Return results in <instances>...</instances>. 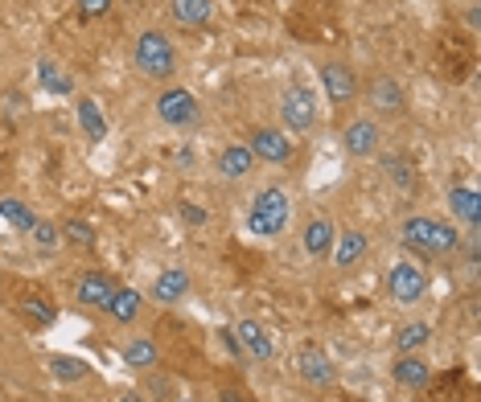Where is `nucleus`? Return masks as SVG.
I'll use <instances>...</instances> for the list:
<instances>
[{
	"instance_id": "nucleus-18",
	"label": "nucleus",
	"mask_w": 481,
	"mask_h": 402,
	"mask_svg": "<svg viewBox=\"0 0 481 402\" xmlns=\"http://www.w3.org/2000/svg\"><path fill=\"white\" fill-rule=\"evenodd\" d=\"M169 13H174L177 25L185 29H202L214 13V0H169Z\"/></svg>"
},
{
	"instance_id": "nucleus-3",
	"label": "nucleus",
	"mask_w": 481,
	"mask_h": 402,
	"mask_svg": "<svg viewBox=\"0 0 481 402\" xmlns=\"http://www.w3.org/2000/svg\"><path fill=\"white\" fill-rule=\"evenodd\" d=\"M136 70L145 78H174L177 74V54H174V41L165 38L161 29H145L136 38Z\"/></svg>"
},
{
	"instance_id": "nucleus-23",
	"label": "nucleus",
	"mask_w": 481,
	"mask_h": 402,
	"mask_svg": "<svg viewBox=\"0 0 481 402\" xmlns=\"http://www.w3.org/2000/svg\"><path fill=\"white\" fill-rule=\"evenodd\" d=\"M428 336H432V328L423 325V320H412V325H404L395 333V349H399V354H420Z\"/></svg>"
},
{
	"instance_id": "nucleus-16",
	"label": "nucleus",
	"mask_w": 481,
	"mask_h": 402,
	"mask_svg": "<svg viewBox=\"0 0 481 402\" xmlns=\"http://www.w3.org/2000/svg\"><path fill=\"white\" fill-rule=\"evenodd\" d=\"M251 169H255V156H251L247 144H231V148H222L218 153V172L227 177V181H243Z\"/></svg>"
},
{
	"instance_id": "nucleus-4",
	"label": "nucleus",
	"mask_w": 481,
	"mask_h": 402,
	"mask_svg": "<svg viewBox=\"0 0 481 402\" xmlns=\"http://www.w3.org/2000/svg\"><path fill=\"white\" fill-rule=\"evenodd\" d=\"M280 124L284 132H308L317 124V95L308 86H289L280 95Z\"/></svg>"
},
{
	"instance_id": "nucleus-15",
	"label": "nucleus",
	"mask_w": 481,
	"mask_h": 402,
	"mask_svg": "<svg viewBox=\"0 0 481 402\" xmlns=\"http://www.w3.org/2000/svg\"><path fill=\"white\" fill-rule=\"evenodd\" d=\"M185 292H190V271L185 267H165L153 279V300H161V304H177Z\"/></svg>"
},
{
	"instance_id": "nucleus-36",
	"label": "nucleus",
	"mask_w": 481,
	"mask_h": 402,
	"mask_svg": "<svg viewBox=\"0 0 481 402\" xmlns=\"http://www.w3.org/2000/svg\"><path fill=\"white\" fill-rule=\"evenodd\" d=\"M120 402H140V394H124V398H120Z\"/></svg>"
},
{
	"instance_id": "nucleus-34",
	"label": "nucleus",
	"mask_w": 481,
	"mask_h": 402,
	"mask_svg": "<svg viewBox=\"0 0 481 402\" xmlns=\"http://www.w3.org/2000/svg\"><path fill=\"white\" fill-rule=\"evenodd\" d=\"M182 214H185V222H206V214H202V210H193V205H185Z\"/></svg>"
},
{
	"instance_id": "nucleus-28",
	"label": "nucleus",
	"mask_w": 481,
	"mask_h": 402,
	"mask_svg": "<svg viewBox=\"0 0 481 402\" xmlns=\"http://www.w3.org/2000/svg\"><path fill=\"white\" fill-rule=\"evenodd\" d=\"M38 78H41V86H46L49 95H70V86H75L58 66H54V62H41V66H38Z\"/></svg>"
},
{
	"instance_id": "nucleus-35",
	"label": "nucleus",
	"mask_w": 481,
	"mask_h": 402,
	"mask_svg": "<svg viewBox=\"0 0 481 402\" xmlns=\"http://www.w3.org/2000/svg\"><path fill=\"white\" fill-rule=\"evenodd\" d=\"M222 345H227L231 354H239V341H235V333H222Z\"/></svg>"
},
{
	"instance_id": "nucleus-9",
	"label": "nucleus",
	"mask_w": 481,
	"mask_h": 402,
	"mask_svg": "<svg viewBox=\"0 0 481 402\" xmlns=\"http://www.w3.org/2000/svg\"><path fill=\"white\" fill-rule=\"evenodd\" d=\"M156 115H161V124L169 127H190L198 119V99L185 91V86H169L161 99H156Z\"/></svg>"
},
{
	"instance_id": "nucleus-20",
	"label": "nucleus",
	"mask_w": 481,
	"mask_h": 402,
	"mask_svg": "<svg viewBox=\"0 0 481 402\" xmlns=\"http://www.w3.org/2000/svg\"><path fill=\"white\" fill-rule=\"evenodd\" d=\"M334 242H337L334 263L342 271L354 267V263H362V258H366V234H362V230H346V234H337Z\"/></svg>"
},
{
	"instance_id": "nucleus-14",
	"label": "nucleus",
	"mask_w": 481,
	"mask_h": 402,
	"mask_svg": "<svg viewBox=\"0 0 481 402\" xmlns=\"http://www.w3.org/2000/svg\"><path fill=\"white\" fill-rule=\"evenodd\" d=\"M334 239H337V230L329 218H308L305 222V234H300V242H305V250L313 258H325L329 250H334Z\"/></svg>"
},
{
	"instance_id": "nucleus-30",
	"label": "nucleus",
	"mask_w": 481,
	"mask_h": 402,
	"mask_svg": "<svg viewBox=\"0 0 481 402\" xmlns=\"http://www.w3.org/2000/svg\"><path fill=\"white\" fill-rule=\"evenodd\" d=\"M62 234H67L75 247H95V230H91L83 218H70L67 226H62Z\"/></svg>"
},
{
	"instance_id": "nucleus-10",
	"label": "nucleus",
	"mask_w": 481,
	"mask_h": 402,
	"mask_svg": "<svg viewBox=\"0 0 481 402\" xmlns=\"http://www.w3.org/2000/svg\"><path fill=\"white\" fill-rule=\"evenodd\" d=\"M321 83H325V95H329V103H334V107L354 103L358 74L346 66V62H325V66H321Z\"/></svg>"
},
{
	"instance_id": "nucleus-17",
	"label": "nucleus",
	"mask_w": 481,
	"mask_h": 402,
	"mask_svg": "<svg viewBox=\"0 0 481 402\" xmlns=\"http://www.w3.org/2000/svg\"><path fill=\"white\" fill-rule=\"evenodd\" d=\"M449 205H452V214L465 222V226L477 234V226H481V197H477V189H469V185H457V189L449 193Z\"/></svg>"
},
{
	"instance_id": "nucleus-31",
	"label": "nucleus",
	"mask_w": 481,
	"mask_h": 402,
	"mask_svg": "<svg viewBox=\"0 0 481 402\" xmlns=\"http://www.w3.org/2000/svg\"><path fill=\"white\" fill-rule=\"evenodd\" d=\"M30 234H33V242H38L41 250H54V247H58V239H62L58 226H54V222H41V218H38V226H33Z\"/></svg>"
},
{
	"instance_id": "nucleus-13",
	"label": "nucleus",
	"mask_w": 481,
	"mask_h": 402,
	"mask_svg": "<svg viewBox=\"0 0 481 402\" xmlns=\"http://www.w3.org/2000/svg\"><path fill=\"white\" fill-rule=\"evenodd\" d=\"M78 300L87 308H99V312H107V304H111V296H116V284L107 275H99V271H87V275L78 279Z\"/></svg>"
},
{
	"instance_id": "nucleus-1",
	"label": "nucleus",
	"mask_w": 481,
	"mask_h": 402,
	"mask_svg": "<svg viewBox=\"0 0 481 402\" xmlns=\"http://www.w3.org/2000/svg\"><path fill=\"white\" fill-rule=\"evenodd\" d=\"M289 218H292V201L289 193L280 189V185H268V189L255 193L247 210V230L251 234H260V239H280L284 230H289Z\"/></svg>"
},
{
	"instance_id": "nucleus-2",
	"label": "nucleus",
	"mask_w": 481,
	"mask_h": 402,
	"mask_svg": "<svg viewBox=\"0 0 481 402\" xmlns=\"http://www.w3.org/2000/svg\"><path fill=\"white\" fill-rule=\"evenodd\" d=\"M404 242L412 250H420L423 258H432V255H457V250H461V234H457L449 222L420 218V214L404 222Z\"/></svg>"
},
{
	"instance_id": "nucleus-5",
	"label": "nucleus",
	"mask_w": 481,
	"mask_h": 402,
	"mask_svg": "<svg viewBox=\"0 0 481 402\" xmlns=\"http://www.w3.org/2000/svg\"><path fill=\"white\" fill-rule=\"evenodd\" d=\"M387 292H391V300L395 304H404V308H412V304H420L423 296H428V275H423V267H415V263H395L391 267V275H387Z\"/></svg>"
},
{
	"instance_id": "nucleus-19",
	"label": "nucleus",
	"mask_w": 481,
	"mask_h": 402,
	"mask_svg": "<svg viewBox=\"0 0 481 402\" xmlns=\"http://www.w3.org/2000/svg\"><path fill=\"white\" fill-rule=\"evenodd\" d=\"M235 341H239V349H247L255 362H268V357H272V341H268V333H263L255 320H239Z\"/></svg>"
},
{
	"instance_id": "nucleus-11",
	"label": "nucleus",
	"mask_w": 481,
	"mask_h": 402,
	"mask_svg": "<svg viewBox=\"0 0 481 402\" xmlns=\"http://www.w3.org/2000/svg\"><path fill=\"white\" fill-rule=\"evenodd\" d=\"M379 124L375 119H354V124H346V132H342V144H346L350 156H375L379 153Z\"/></svg>"
},
{
	"instance_id": "nucleus-12",
	"label": "nucleus",
	"mask_w": 481,
	"mask_h": 402,
	"mask_svg": "<svg viewBox=\"0 0 481 402\" xmlns=\"http://www.w3.org/2000/svg\"><path fill=\"white\" fill-rule=\"evenodd\" d=\"M395 382L407 386V390H423L428 386V378H432V365H428V357L420 354H399V362L391 365Z\"/></svg>"
},
{
	"instance_id": "nucleus-25",
	"label": "nucleus",
	"mask_w": 481,
	"mask_h": 402,
	"mask_svg": "<svg viewBox=\"0 0 481 402\" xmlns=\"http://www.w3.org/2000/svg\"><path fill=\"white\" fill-rule=\"evenodd\" d=\"M124 365H132V370H153L156 365V345L153 341H128L124 345Z\"/></svg>"
},
{
	"instance_id": "nucleus-32",
	"label": "nucleus",
	"mask_w": 481,
	"mask_h": 402,
	"mask_svg": "<svg viewBox=\"0 0 481 402\" xmlns=\"http://www.w3.org/2000/svg\"><path fill=\"white\" fill-rule=\"evenodd\" d=\"M107 9H111V0H78V13H83V17H103Z\"/></svg>"
},
{
	"instance_id": "nucleus-8",
	"label": "nucleus",
	"mask_w": 481,
	"mask_h": 402,
	"mask_svg": "<svg viewBox=\"0 0 481 402\" xmlns=\"http://www.w3.org/2000/svg\"><path fill=\"white\" fill-rule=\"evenodd\" d=\"M297 373L300 382H308L313 390H329L337 382V365L329 362V354H321L317 345H305L297 354Z\"/></svg>"
},
{
	"instance_id": "nucleus-27",
	"label": "nucleus",
	"mask_w": 481,
	"mask_h": 402,
	"mask_svg": "<svg viewBox=\"0 0 481 402\" xmlns=\"http://www.w3.org/2000/svg\"><path fill=\"white\" fill-rule=\"evenodd\" d=\"M78 124H83V132H87L91 140H103L107 135L103 115H99V107L91 103V99H78Z\"/></svg>"
},
{
	"instance_id": "nucleus-33",
	"label": "nucleus",
	"mask_w": 481,
	"mask_h": 402,
	"mask_svg": "<svg viewBox=\"0 0 481 402\" xmlns=\"http://www.w3.org/2000/svg\"><path fill=\"white\" fill-rule=\"evenodd\" d=\"M218 402H255L247 390H239V386H222L218 390Z\"/></svg>"
},
{
	"instance_id": "nucleus-24",
	"label": "nucleus",
	"mask_w": 481,
	"mask_h": 402,
	"mask_svg": "<svg viewBox=\"0 0 481 402\" xmlns=\"http://www.w3.org/2000/svg\"><path fill=\"white\" fill-rule=\"evenodd\" d=\"M49 373L58 378V382H78V378H87V362H78L70 354H54L49 357Z\"/></svg>"
},
{
	"instance_id": "nucleus-7",
	"label": "nucleus",
	"mask_w": 481,
	"mask_h": 402,
	"mask_svg": "<svg viewBox=\"0 0 481 402\" xmlns=\"http://www.w3.org/2000/svg\"><path fill=\"white\" fill-rule=\"evenodd\" d=\"M366 107H370L375 115H387V119L404 115L407 111L404 86L395 83V78H387V74H375L370 83H366Z\"/></svg>"
},
{
	"instance_id": "nucleus-29",
	"label": "nucleus",
	"mask_w": 481,
	"mask_h": 402,
	"mask_svg": "<svg viewBox=\"0 0 481 402\" xmlns=\"http://www.w3.org/2000/svg\"><path fill=\"white\" fill-rule=\"evenodd\" d=\"M383 169H387V177H391L399 189H412V185H415V172H412V164H407L404 156H387Z\"/></svg>"
},
{
	"instance_id": "nucleus-22",
	"label": "nucleus",
	"mask_w": 481,
	"mask_h": 402,
	"mask_svg": "<svg viewBox=\"0 0 481 402\" xmlns=\"http://www.w3.org/2000/svg\"><path fill=\"white\" fill-rule=\"evenodd\" d=\"M140 304H145V300H140V292H132V287H124V292H120V287H116V296H111V304H107V316H111V320H120V325H132L136 316H140Z\"/></svg>"
},
{
	"instance_id": "nucleus-21",
	"label": "nucleus",
	"mask_w": 481,
	"mask_h": 402,
	"mask_svg": "<svg viewBox=\"0 0 481 402\" xmlns=\"http://www.w3.org/2000/svg\"><path fill=\"white\" fill-rule=\"evenodd\" d=\"M17 312H21V320H30V325H38V328H46V325H54L58 320V308L49 304L46 296H21V304H17Z\"/></svg>"
},
{
	"instance_id": "nucleus-6",
	"label": "nucleus",
	"mask_w": 481,
	"mask_h": 402,
	"mask_svg": "<svg viewBox=\"0 0 481 402\" xmlns=\"http://www.w3.org/2000/svg\"><path fill=\"white\" fill-rule=\"evenodd\" d=\"M247 148L255 161H268V164H289L297 156V144H292V135L284 127H255L247 135Z\"/></svg>"
},
{
	"instance_id": "nucleus-26",
	"label": "nucleus",
	"mask_w": 481,
	"mask_h": 402,
	"mask_svg": "<svg viewBox=\"0 0 481 402\" xmlns=\"http://www.w3.org/2000/svg\"><path fill=\"white\" fill-rule=\"evenodd\" d=\"M0 218L13 222L17 230H33V226H38V214H33L30 205H21L17 197H4V201H0Z\"/></svg>"
}]
</instances>
